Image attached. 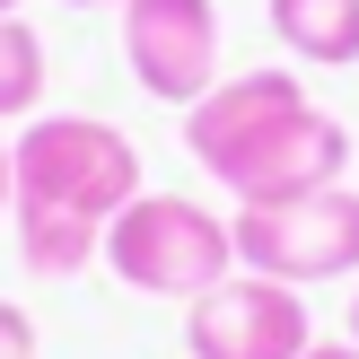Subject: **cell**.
Wrapping results in <instances>:
<instances>
[{
  "label": "cell",
  "mask_w": 359,
  "mask_h": 359,
  "mask_svg": "<svg viewBox=\"0 0 359 359\" xmlns=\"http://www.w3.org/2000/svg\"><path fill=\"white\" fill-rule=\"evenodd\" d=\"M18 184H9V219H18V263L44 280H70L97 263L114 210L140 193V149L132 132L97 114H35L9 140Z\"/></svg>",
  "instance_id": "cell-2"
},
{
  "label": "cell",
  "mask_w": 359,
  "mask_h": 359,
  "mask_svg": "<svg viewBox=\"0 0 359 359\" xmlns=\"http://www.w3.org/2000/svg\"><path fill=\"white\" fill-rule=\"evenodd\" d=\"M70 9H123V0H70Z\"/></svg>",
  "instance_id": "cell-13"
},
{
  "label": "cell",
  "mask_w": 359,
  "mask_h": 359,
  "mask_svg": "<svg viewBox=\"0 0 359 359\" xmlns=\"http://www.w3.org/2000/svg\"><path fill=\"white\" fill-rule=\"evenodd\" d=\"M0 359H35V325H27V307H9V298H0Z\"/></svg>",
  "instance_id": "cell-9"
},
{
  "label": "cell",
  "mask_w": 359,
  "mask_h": 359,
  "mask_svg": "<svg viewBox=\"0 0 359 359\" xmlns=\"http://www.w3.org/2000/svg\"><path fill=\"white\" fill-rule=\"evenodd\" d=\"M272 35L307 70H351L359 62V0H272Z\"/></svg>",
  "instance_id": "cell-7"
},
{
  "label": "cell",
  "mask_w": 359,
  "mask_h": 359,
  "mask_svg": "<svg viewBox=\"0 0 359 359\" xmlns=\"http://www.w3.org/2000/svg\"><path fill=\"white\" fill-rule=\"evenodd\" d=\"M9 184H18V158H9V132H0V219H9Z\"/></svg>",
  "instance_id": "cell-10"
},
{
  "label": "cell",
  "mask_w": 359,
  "mask_h": 359,
  "mask_svg": "<svg viewBox=\"0 0 359 359\" xmlns=\"http://www.w3.org/2000/svg\"><path fill=\"white\" fill-rule=\"evenodd\" d=\"M9 9H18V0H0V18H9Z\"/></svg>",
  "instance_id": "cell-14"
},
{
  "label": "cell",
  "mask_w": 359,
  "mask_h": 359,
  "mask_svg": "<svg viewBox=\"0 0 359 359\" xmlns=\"http://www.w3.org/2000/svg\"><path fill=\"white\" fill-rule=\"evenodd\" d=\"M307 359H359V342H307Z\"/></svg>",
  "instance_id": "cell-11"
},
{
  "label": "cell",
  "mask_w": 359,
  "mask_h": 359,
  "mask_svg": "<svg viewBox=\"0 0 359 359\" xmlns=\"http://www.w3.org/2000/svg\"><path fill=\"white\" fill-rule=\"evenodd\" d=\"M35 105H44V35L9 9L0 18V123H35Z\"/></svg>",
  "instance_id": "cell-8"
},
{
  "label": "cell",
  "mask_w": 359,
  "mask_h": 359,
  "mask_svg": "<svg viewBox=\"0 0 359 359\" xmlns=\"http://www.w3.org/2000/svg\"><path fill=\"white\" fill-rule=\"evenodd\" d=\"M97 255H105V272H114L123 290L193 307L202 290H219V280L237 272V228L210 202H193V193H149L140 184L132 202L114 210V228H105Z\"/></svg>",
  "instance_id": "cell-3"
},
{
  "label": "cell",
  "mask_w": 359,
  "mask_h": 359,
  "mask_svg": "<svg viewBox=\"0 0 359 359\" xmlns=\"http://www.w3.org/2000/svg\"><path fill=\"white\" fill-rule=\"evenodd\" d=\"M342 342H359V290H351V333H342Z\"/></svg>",
  "instance_id": "cell-12"
},
{
  "label": "cell",
  "mask_w": 359,
  "mask_h": 359,
  "mask_svg": "<svg viewBox=\"0 0 359 359\" xmlns=\"http://www.w3.org/2000/svg\"><path fill=\"white\" fill-rule=\"evenodd\" d=\"M307 342H316L307 290L263 280V272H245V263L184 307V351L193 359H307Z\"/></svg>",
  "instance_id": "cell-5"
},
{
  "label": "cell",
  "mask_w": 359,
  "mask_h": 359,
  "mask_svg": "<svg viewBox=\"0 0 359 359\" xmlns=\"http://www.w3.org/2000/svg\"><path fill=\"white\" fill-rule=\"evenodd\" d=\"M237 263L290 290H325V280H359V193L325 184L298 202H245L237 219Z\"/></svg>",
  "instance_id": "cell-4"
},
{
  "label": "cell",
  "mask_w": 359,
  "mask_h": 359,
  "mask_svg": "<svg viewBox=\"0 0 359 359\" xmlns=\"http://www.w3.org/2000/svg\"><path fill=\"white\" fill-rule=\"evenodd\" d=\"M184 149L210 184L245 202H298L351 175V132L342 114L298 88V70H237L202 105H184Z\"/></svg>",
  "instance_id": "cell-1"
},
{
  "label": "cell",
  "mask_w": 359,
  "mask_h": 359,
  "mask_svg": "<svg viewBox=\"0 0 359 359\" xmlns=\"http://www.w3.org/2000/svg\"><path fill=\"white\" fill-rule=\"evenodd\" d=\"M123 62L140 97L202 105L219 88V0H123Z\"/></svg>",
  "instance_id": "cell-6"
}]
</instances>
